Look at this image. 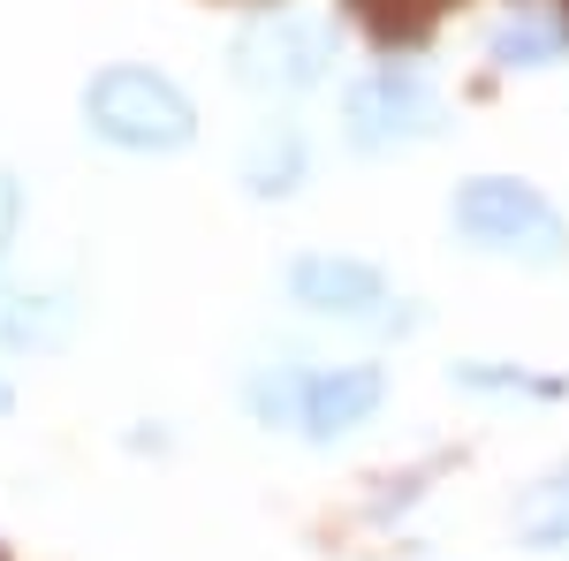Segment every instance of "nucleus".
Masks as SVG:
<instances>
[{"label":"nucleus","instance_id":"4","mask_svg":"<svg viewBox=\"0 0 569 561\" xmlns=\"http://www.w3.org/2000/svg\"><path fill=\"white\" fill-rule=\"evenodd\" d=\"M236 61H243V84L305 91L319 77V61H327V31L305 23V16H273V23H259L251 39L236 46Z\"/></svg>","mask_w":569,"mask_h":561},{"label":"nucleus","instance_id":"7","mask_svg":"<svg viewBox=\"0 0 569 561\" xmlns=\"http://www.w3.org/2000/svg\"><path fill=\"white\" fill-rule=\"evenodd\" d=\"M440 0H357V16L380 31V39H418L426 23H433Z\"/></svg>","mask_w":569,"mask_h":561},{"label":"nucleus","instance_id":"6","mask_svg":"<svg viewBox=\"0 0 569 561\" xmlns=\"http://www.w3.org/2000/svg\"><path fill=\"white\" fill-rule=\"evenodd\" d=\"M297 297L311 303V311H342V319H365L372 303H388V289H380V273L357 259H305L297 266Z\"/></svg>","mask_w":569,"mask_h":561},{"label":"nucleus","instance_id":"9","mask_svg":"<svg viewBox=\"0 0 569 561\" xmlns=\"http://www.w3.org/2000/svg\"><path fill=\"white\" fill-rule=\"evenodd\" d=\"M8 228H16V190L0 182V243H8Z\"/></svg>","mask_w":569,"mask_h":561},{"label":"nucleus","instance_id":"5","mask_svg":"<svg viewBox=\"0 0 569 561\" xmlns=\"http://www.w3.org/2000/svg\"><path fill=\"white\" fill-rule=\"evenodd\" d=\"M380 410V372H365V364H342V372H319L305 388V432H350L365 425Z\"/></svg>","mask_w":569,"mask_h":561},{"label":"nucleus","instance_id":"10","mask_svg":"<svg viewBox=\"0 0 569 561\" xmlns=\"http://www.w3.org/2000/svg\"><path fill=\"white\" fill-rule=\"evenodd\" d=\"M0 410H8V388H0Z\"/></svg>","mask_w":569,"mask_h":561},{"label":"nucleus","instance_id":"1","mask_svg":"<svg viewBox=\"0 0 569 561\" xmlns=\"http://www.w3.org/2000/svg\"><path fill=\"white\" fill-rule=\"evenodd\" d=\"M84 114L99 137H114L130 152H176V144H190V99L168 77H152V69H107L91 84Z\"/></svg>","mask_w":569,"mask_h":561},{"label":"nucleus","instance_id":"8","mask_svg":"<svg viewBox=\"0 0 569 561\" xmlns=\"http://www.w3.org/2000/svg\"><path fill=\"white\" fill-rule=\"evenodd\" d=\"M493 53H501V61H509V69H517V61H547V53H555V31H547V23H509V31H501V39H493Z\"/></svg>","mask_w":569,"mask_h":561},{"label":"nucleus","instance_id":"2","mask_svg":"<svg viewBox=\"0 0 569 561\" xmlns=\"http://www.w3.org/2000/svg\"><path fill=\"white\" fill-rule=\"evenodd\" d=\"M456 228H463L471 243H486V251H517V259H539V266H555L562 243H569L562 213H555L531 182H509V174L471 182V190L456 198Z\"/></svg>","mask_w":569,"mask_h":561},{"label":"nucleus","instance_id":"3","mask_svg":"<svg viewBox=\"0 0 569 561\" xmlns=\"http://www.w3.org/2000/svg\"><path fill=\"white\" fill-rule=\"evenodd\" d=\"M440 122L433 91L418 84L410 69H388V77H372V84L350 91V137L365 152H380V144H402V137H426Z\"/></svg>","mask_w":569,"mask_h":561}]
</instances>
